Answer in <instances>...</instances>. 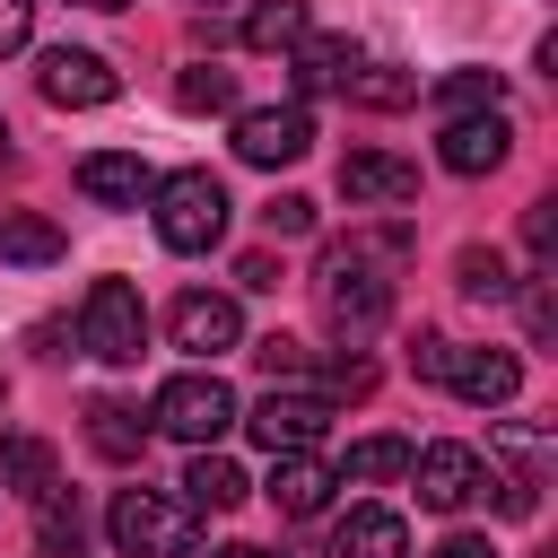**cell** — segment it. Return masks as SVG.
Instances as JSON below:
<instances>
[{
	"mask_svg": "<svg viewBox=\"0 0 558 558\" xmlns=\"http://www.w3.org/2000/svg\"><path fill=\"white\" fill-rule=\"evenodd\" d=\"M87 9H131V0H87Z\"/></svg>",
	"mask_w": 558,
	"mask_h": 558,
	"instance_id": "obj_38",
	"label": "cell"
},
{
	"mask_svg": "<svg viewBox=\"0 0 558 558\" xmlns=\"http://www.w3.org/2000/svg\"><path fill=\"white\" fill-rule=\"evenodd\" d=\"M253 445L262 453H305V445H323V427H331V401L323 392H288V384H270L262 401H253Z\"/></svg>",
	"mask_w": 558,
	"mask_h": 558,
	"instance_id": "obj_8",
	"label": "cell"
},
{
	"mask_svg": "<svg viewBox=\"0 0 558 558\" xmlns=\"http://www.w3.org/2000/svg\"><path fill=\"white\" fill-rule=\"evenodd\" d=\"M26 35H35V0H0V61H9Z\"/></svg>",
	"mask_w": 558,
	"mask_h": 558,
	"instance_id": "obj_32",
	"label": "cell"
},
{
	"mask_svg": "<svg viewBox=\"0 0 558 558\" xmlns=\"http://www.w3.org/2000/svg\"><path fill=\"white\" fill-rule=\"evenodd\" d=\"M166 436H183V445H218L244 410H235V392H227V375H209V366H192V375H166L157 384V410H148Z\"/></svg>",
	"mask_w": 558,
	"mask_h": 558,
	"instance_id": "obj_4",
	"label": "cell"
},
{
	"mask_svg": "<svg viewBox=\"0 0 558 558\" xmlns=\"http://www.w3.org/2000/svg\"><path fill=\"white\" fill-rule=\"evenodd\" d=\"M0 166H9V122H0Z\"/></svg>",
	"mask_w": 558,
	"mask_h": 558,
	"instance_id": "obj_37",
	"label": "cell"
},
{
	"mask_svg": "<svg viewBox=\"0 0 558 558\" xmlns=\"http://www.w3.org/2000/svg\"><path fill=\"white\" fill-rule=\"evenodd\" d=\"M78 349L105 357V366H140V349H148V305H140L131 279H96V288H87V305H78Z\"/></svg>",
	"mask_w": 558,
	"mask_h": 558,
	"instance_id": "obj_3",
	"label": "cell"
},
{
	"mask_svg": "<svg viewBox=\"0 0 558 558\" xmlns=\"http://www.w3.org/2000/svg\"><path fill=\"white\" fill-rule=\"evenodd\" d=\"M445 349H453V340H436V331H418V340H410V375H427V384H445Z\"/></svg>",
	"mask_w": 558,
	"mask_h": 558,
	"instance_id": "obj_33",
	"label": "cell"
},
{
	"mask_svg": "<svg viewBox=\"0 0 558 558\" xmlns=\"http://www.w3.org/2000/svg\"><path fill=\"white\" fill-rule=\"evenodd\" d=\"M340 192H349V209H392V201H418V166L384 157V148H349L340 157Z\"/></svg>",
	"mask_w": 558,
	"mask_h": 558,
	"instance_id": "obj_13",
	"label": "cell"
},
{
	"mask_svg": "<svg viewBox=\"0 0 558 558\" xmlns=\"http://www.w3.org/2000/svg\"><path fill=\"white\" fill-rule=\"evenodd\" d=\"M148 183H157V174H148L131 148H96V157H78V192H87V201H105V209H140V201H148Z\"/></svg>",
	"mask_w": 558,
	"mask_h": 558,
	"instance_id": "obj_16",
	"label": "cell"
},
{
	"mask_svg": "<svg viewBox=\"0 0 558 558\" xmlns=\"http://www.w3.org/2000/svg\"><path fill=\"white\" fill-rule=\"evenodd\" d=\"M35 506H44V523H35L44 549H52V558H78V506H61V488H44Z\"/></svg>",
	"mask_w": 558,
	"mask_h": 558,
	"instance_id": "obj_30",
	"label": "cell"
},
{
	"mask_svg": "<svg viewBox=\"0 0 558 558\" xmlns=\"http://www.w3.org/2000/svg\"><path fill=\"white\" fill-rule=\"evenodd\" d=\"M340 471V488L357 480V488H384V480H401L410 471V445L401 436H366V445H349V462H331Z\"/></svg>",
	"mask_w": 558,
	"mask_h": 558,
	"instance_id": "obj_24",
	"label": "cell"
},
{
	"mask_svg": "<svg viewBox=\"0 0 558 558\" xmlns=\"http://www.w3.org/2000/svg\"><path fill=\"white\" fill-rule=\"evenodd\" d=\"M427 96H436V113H445V122H462V113H488V105L506 96V78H497V70H445Z\"/></svg>",
	"mask_w": 558,
	"mask_h": 558,
	"instance_id": "obj_23",
	"label": "cell"
},
{
	"mask_svg": "<svg viewBox=\"0 0 558 558\" xmlns=\"http://www.w3.org/2000/svg\"><path fill=\"white\" fill-rule=\"evenodd\" d=\"M270 462H279V471H270V506H279V514H323V506H331L340 471H331L314 445H305V453H270Z\"/></svg>",
	"mask_w": 558,
	"mask_h": 558,
	"instance_id": "obj_15",
	"label": "cell"
},
{
	"mask_svg": "<svg viewBox=\"0 0 558 558\" xmlns=\"http://www.w3.org/2000/svg\"><path fill=\"white\" fill-rule=\"evenodd\" d=\"M445 384L471 401V410H506L523 392V357L514 349H445Z\"/></svg>",
	"mask_w": 558,
	"mask_h": 558,
	"instance_id": "obj_12",
	"label": "cell"
},
{
	"mask_svg": "<svg viewBox=\"0 0 558 558\" xmlns=\"http://www.w3.org/2000/svg\"><path fill=\"white\" fill-rule=\"evenodd\" d=\"M244 488H253V480H244L227 453H209V445H201V453H192V471H183V497H192L201 514H227V506H244Z\"/></svg>",
	"mask_w": 558,
	"mask_h": 558,
	"instance_id": "obj_19",
	"label": "cell"
},
{
	"mask_svg": "<svg viewBox=\"0 0 558 558\" xmlns=\"http://www.w3.org/2000/svg\"><path fill=\"white\" fill-rule=\"evenodd\" d=\"M305 26H314L305 0H253V9H244V52H288Z\"/></svg>",
	"mask_w": 558,
	"mask_h": 558,
	"instance_id": "obj_22",
	"label": "cell"
},
{
	"mask_svg": "<svg viewBox=\"0 0 558 558\" xmlns=\"http://www.w3.org/2000/svg\"><path fill=\"white\" fill-rule=\"evenodd\" d=\"M340 558H410V523H401L392 506H349Z\"/></svg>",
	"mask_w": 558,
	"mask_h": 558,
	"instance_id": "obj_18",
	"label": "cell"
},
{
	"mask_svg": "<svg viewBox=\"0 0 558 558\" xmlns=\"http://www.w3.org/2000/svg\"><path fill=\"white\" fill-rule=\"evenodd\" d=\"M105 532H113L122 558H192L201 549V506L166 497V488H122L113 514H105Z\"/></svg>",
	"mask_w": 558,
	"mask_h": 558,
	"instance_id": "obj_1",
	"label": "cell"
},
{
	"mask_svg": "<svg viewBox=\"0 0 558 558\" xmlns=\"http://www.w3.org/2000/svg\"><path fill=\"white\" fill-rule=\"evenodd\" d=\"M410 480H418V506L462 514V506L488 488V462H480L471 445H427V453H410Z\"/></svg>",
	"mask_w": 558,
	"mask_h": 558,
	"instance_id": "obj_10",
	"label": "cell"
},
{
	"mask_svg": "<svg viewBox=\"0 0 558 558\" xmlns=\"http://www.w3.org/2000/svg\"><path fill=\"white\" fill-rule=\"evenodd\" d=\"M253 357H262V375H270V384H314V349H296V340H279V331H270V340H253Z\"/></svg>",
	"mask_w": 558,
	"mask_h": 558,
	"instance_id": "obj_29",
	"label": "cell"
},
{
	"mask_svg": "<svg viewBox=\"0 0 558 558\" xmlns=\"http://www.w3.org/2000/svg\"><path fill=\"white\" fill-rule=\"evenodd\" d=\"M0 488L35 506V497L52 488V445H44V436H0Z\"/></svg>",
	"mask_w": 558,
	"mask_h": 558,
	"instance_id": "obj_20",
	"label": "cell"
},
{
	"mask_svg": "<svg viewBox=\"0 0 558 558\" xmlns=\"http://www.w3.org/2000/svg\"><path fill=\"white\" fill-rule=\"evenodd\" d=\"M174 105H183V113H227V105H235V78H227L218 61H192V70L174 78Z\"/></svg>",
	"mask_w": 558,
	"mask_h": 558,
	"instance_id": "obj_27",
	"label": "cell"
},
{
	"mask_svg": "<svg viewBox=\"0 0 558 558\" xmlns=\"http://www.w3.org/2000/svg\"><path fill=\"white\" fill-rule=\"evenodd\" d=\"M305 227H314V201L305 192H279L270 201V235H305Z\"/></svg>",
	"mask_w": 558,
	"mask_h": 558,
	"instance_id": "obj_31",
	"label": "cell"
},
{
	"mask_svg": "<svg viewBox=\"0 0 558 558\" xmlns=\"http://www.w3.org/2000/svg\"><path fill=\"white\" fill-rule=\"evenodd\" d=\"M488 445L506 453V480H488V488H497V506H506V514H541V488H549L558 436H549V427H532V418H506V427H488Z\"/></svg>",
	"mask_w": 558,
	"mask_h": 558,
	"instance_id": "obj_5",
	"label": "cell"
},
{
	"mask_svg": "<svg viewBox=\"0 0 558 558\" xmlns=\"http://www.w3.org/2000/svg\"><path fill=\"white\" fill-rule=\"evenodd\" d=\"M506 148H514V131H506V113H497V105H488V113L445 122V140H436V157H445L453 174H497V166H506Z\"/></svg>",
	"mask_w": 558,
	"mask_h": 558,
	"instance_id": "obj_14",
	"label": "cell"
},
{
	"mask_svg": "<svg viewBox=\"0 0 558 558\" xmlns=\"http://www.w3.org/2000/svg\"><path fill=\"white\" fill-rule=\"evenodd\" d=\"M87 445H96L105 462H140L148 427H140V410H122V401H87Z\"/></svg>",
	"mask_w": 558,
	"mask_h": 558,
	"instance_id": "obj_21",
	"label": "cell"
},
{
	"mask_svg": "<svg viewBox=\"0 0 558 558\" xmlns=\"http://www.w3.org/2000/svg\"><path fill=\"white\" fill-rule=\"evenodd\" d=\"M35 87H44V105H61V113H96V105L122 96V70H113L105 52H87V44H61V52H44Z\"/></svg>",
	"mask_w": 558,
	"mask_h": 558,
	"instance_id": "obj_6",
	"label": "cell"
},
{
	"mask_svg": "<svg viewBox=\"0 0 558 558\" xmlns=\"http://www.w3.org/2000/svg\"><path fill=\"white\" fill-rule=\"evenodd\" d=\"M314 148V113L305 105H253L235 113V157L244 166H296Z\"/></svg>",
	"mask_w": 558,
	"mask_h": 558,
	"instance_id": "obj_9",
	"label": "cell"
},
{
	"mask_svg": "<svg viewBox=\"0 0 558 558\" xmlns=\"http://www.w3.org/2000/svg\"><path fill=\"white\" fill-rule=\"evenodd\" d=\"M349 70H357V44H349V35H296V44H288V87H296V96H323V87H340Z\"/></svg>",
	"mask_w": 558,
	"mask_h": 558,
	"instance_id": "obj_17",
	"label": "cell"
},
{
	"mask_svg": "<svg viewBox=\"0 0 558 558\" xmlns=\"http://www.w3.org/2000/svg\"><path fill=\"white\" fill-rule=\"evenodd\" d=\"M192 9H218V0H192Z\"/></svg>",
	"mask_w": 558,
	"mask_h": 558,
	"instance_id": "obj_39",
	"label": "cell"
},
{
	"mask_svg": "<svg viewBox=\"0 0 558 558\" xmlns=\"http://www.w3.org/2000/svg\"><path fill=\"white\" fill-rule=\"evenodd\" d=\"M235 279H244V288H279V262H270V253H244Z\"/></svg>",
	"mask_w": 558,
	"mask_h": 558,
	"instance_id": "obj_35",
	"label": "cell"
},
{
	"mask_svg": "<svg viewBox=\"0 0 558 558\" xmlns=\"http://www.w3.org/2000/svg\"><path fill=\"white\" fill-rule=\"evenodd\" d=\"M453 279H462V296H488V305L514 288V279H506V253H488V244H471V253L453 262Z\"/></svg>",
	"mask_w": 558,
	"mask_h": 558,
	"instance_id": "obj_28",
	"label": "cell"
},
{
	"mask_svg": "<svg viewBox=\"0 0 558 558\" xmlns=\"http://www.w3.org/2000/svg\"><path fill=\"white\" fill-rule=\"evenodd\" d=\"M61 253H70V235L52 218H26V209L0 218V262H61Z\"/></svg>",
	"mask_w": 558,
	"mask_h": 558,
	"instance_id": "obj_25",
	"label": "cell"
},
{
	"mask_svg": "<svg viewBox=\"0 0 558 558\" xmlns=\"http://www.w3.org/2000/svg\"><path fill=\"white\" fill-rule=\"evenodd\" d=\"M166 331H174V349L218 357V349H235V340H244V314H235V296H218V288H183V296H174V314H166Z\"/></svg>",
	"mask_w": 558,
	"mask_h": 558,
	"instance_id": "obj_11",
	"label": "cell"
},
{
	"mask_svg": "<svg viewBox=\"0 0 558 558\" xmlns=\"http://www.w3.org/2000/svg\"><path fill=\"white\" fill-rule=\"evenodd\" d=\"M427 558H497V549H488V532H445Z\"/></svg>",
	"mask_w": 558,
	"mask_h": 558,
	"instance_id": "obj_34",
	"label": "cell"
},
{
	"mask_svg": "<svg viewBox=\"0 0 558 558\" xmlns=\"http://www.w3.org/2000/svg\"><path fill=\"white\" fill-rule=\"evenodd\" d=\"M209 558H270V549H253V541H227V549H209Z\"/></svg>",
	"mask_w": 558,
	"mask_h": 558,
	"instance_id": "obj_36",
	"label": "cell"
},
{
	"mask_svg": "<svg viewBox=\"0 0 558 558\" xmlns=\"http://www.w3.org/2000/svg\"><path fill=\"white\" fill-rule=\"evenodd\" d=\"M323 314H331V331H375L384 314H392V279H375L357 253H331L323 262Z\"/></svg>",
	"mask_w": 558,
	"mask_h": 558,
	"instance_id": "obj_7",
	"label": "cell"
},
{
	"mask_svg": "<svg viewBox=\"0 0 558 558\" xmlns=\"http://www.w3.org/2000/svg\"><path fill=\"white\" fill-rule=\"evenodd\" d=\"M148 201H157V244L166 253H209L227 235V183L209 166H183V174L148 183Z\"/></svg>",
	"mask_w": 558,
	"mask_h": 558,
	"instance_id": "obj_2",
	"label": "cell"
},
{
	"mask_svg": "<svg viewBox=\"0 0 558 558\" xmlns=\"http://www.w3.org/2000/svg\"><path fill=\"white\" fill-rule=\"evenodd\" d=\"M357 105H375V113H392V105H410L418 96V70H392V61H375V70H349L340 78Z\"/></svg>",
	"mask_w": 558,
	"mask_h": 558,
	"instance_id": "obj_26",
	"label": "cell"
}]
</instances>
